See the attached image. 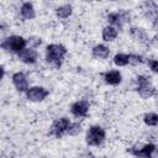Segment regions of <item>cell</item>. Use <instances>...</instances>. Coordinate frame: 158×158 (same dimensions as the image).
<instances>
[{
  "instance_id": "4fadbf2b",
  "label": "cell",
  "mask_w": 158,
  "mask_h": 158,
  "mask_svg": "<svg viewBox=\"0 0 158 158\" xmlns=\"http://www.w3.org/2000/svg\"><path fill=\"white\" fill-rule=\"evenodd\" d=\"M20 12H21L22 19H25V20H32V19H35V16H36L33 5H32L31 2H23V4L21 5Z\"/></svg>"
},
{
  "instance_id": "44dd1931",
  "label": "cell",
  "mask_w": 158,
  "mask_h": 158,
  "mask_svg": "<svg viewBox=\"0 0 158 158\" xmlns=\"http://www.w3.org/2000/svg\"><path fill=\"white\" fill-rule=\"evenodd\" d=\"M141 63H143L142 56H139V54H128V64L137 65V64H141Z\"/></svg>"
},
{
  "instance_id": "9a60e30c",
  "label": "cell",
  "mask_w": 158,
  "mask_h": 158,
  "mask_svg": "<svg viewBox=\"0 0 158 158\" xmlns=\"http://www.w3.org/2000/svg\"><path fill=\"white\" fill-rule=\"evenodd\" d=\"M109 54H110V49L105 44H98L93 48V57H95V58L105 59L109 57Z\"/></svg>"
},
{
  "instance_id": "9c48e42d",
  "label": "cell",
  "mask_w": 158,
  "mask_h": 158,
  "mask_svg": "<svg viewBox=\"0 0 158 158\" xmlns=\"http://www.w3.org/2000/svg\"><path fill=\"white\" fill-rule=\"evenodd\" d=\"M70 111L77 117H85L88 115V111H89V102L86 100L75 101L70 106Z\"/></svg>"
},
{
  "instance_id": "30bf717a",
  "label": "cell",
  "mask_w": 158,
  "mask_h": 158,
  "mask_svg": "<svg viewBox=\"0 0 158 158\" xmlns=\"http://www.w3.org/2000/svg\"><path fill=\"white\" fill-rule=\"evenodd\" d=\"M12 83L15 85V88L20 91V93H26L30 88H28V81L26 75L22 72H17L12 75Z\"/></svg>"
},
{
  "instance_id": "6da1fadb",
  "label": "cell",
  "mask_w": 158,
  "mask_h": 158,
  "mask_svg": "<svg viewBox=\"0 0 158 158\" xmlns=\"http://www.w3.org/2000/svg\"><path fill=\"white\" fill-rule=\"evenodd\" d=\"M67 54V48L58 43H51L46 47V60L54 68H59L62 65L63 58Z\"/></svg>"
},
{
  "instance_id": "d6986e66",
  "label": "cell",
  "mask_w": 158,
  "mask_h": 158,
  "mask_svg": "<svg viewBox=\"0 0 158 158\" xmlns=\"http://www.w3.org/2000/svg\"><path fill=\"white\" fill-rule=\"evenodd\" d=\"M114 63L118 67H125L128 64V54H123V53H117L114 57Z\"/></svg>"
},
{
  "instance_id": "cb8c5ba5",
  "label": "cell",
  "mask_w": 158,
  "mask_h": 158,
  "mask_svg": "<svg viewBox=\"0 0 158 158\" xmlns=\"http://www.w3.org/2000/svg\"><path fill=\"white\" fill-rule=\"evenodd\" d=\"M85 158H96V157H95L93 153H86V154H85Z\"/></svg>"
},
{
  "instance_id": "52a82bcc",
  "label": "cell",
  "mask_w": 158,
  "mask_h": 158,
  "mask_svg": "<svg viewBox=\"0 0 158 158\" xmlns=\"http://www.w3.org/2000/svg\"><path fill=\"white\" fill-rule=\"evenodd\" d=\"M48 94H49V91L42 86H32L26 91V98L30 101L38 102V101L44 100L48 96Z\"/></svg>"
},
{
  "instance_id": "3957f363",
  "label": "cell",
  "mask_w": 158,
  "mask_h": 158,
  "mask_svg": "<svg viewBox=\"0 0 158 158\" xmlns=\"http://www.w3.org/2000/svg\"><path fill=\"white\" fill-rule=\"evenodd\" d=\"M136 158H158V147L153 143L143 146H133L127 149Z\"/></svg>"
},
{
  "instance_id": "e0dca14e",
  "label": "cell",
  "mask_w": 158,
  "mask_h": 158,
  "mask_svg": "<svg viewBox=\"0 0 158 158\" xmlns=\"http://www.w3.org/2000/svg\"><path fill=\"white\" fill-rule=\"evenodd\" d=\"M117 37V28L112 27V26H106L102 30V40L106 42L114 41Z\"/></svg>"
},
{
  "instance_id": "5bb4252c",
  "label": "cell",
  "mask_w": 158,
  "mask_h": 158,
  "mask_svg": "<svg viewBox=\"0 0 158 158\" xmlns=\"http://www.w3.org/2000/svg\"><path fill=\"white\" fill-rule=\"evenodd\" d=\"M130 33H131V36H132L136 41H138V42H141V43H147V42H148V36H147V33H146V31H144L143 28L132 27V28L130 30Z\"/></svg>"
},
{
  "instance_id": "7a4b0ae2",
  "label": "cell",
  "mask_w": 158,
  "mask_h": 158,
  "mask_svg": "<svg viewBox=\"0 0 158 158\" xmlns=\"http://www.w3.org/2000/svg\"><path fill=\"white\" fill-rule=\"evenodd\" d=\"M26 44H27V41L23 37L14 35V36H10V37L5 38L1 42V48L5 49V51H7V52L19 54L23 49H26Z\"/></svg>"
},
{
  "instance_id": "ac0fdd59",
  "label": "cell",
  "mask_w": 158,
  "mask_h": 158,
  "mask_svg": "<svg viewBox=\"0 0 158 158\" xmlns=\"http://www.w3.org/2000/svg\"><path fill=\"white\" fill-rule=\"evenodd\" d=\"M143 121L148 126H157L158 125V114H154V112L146 114L143 116Z\"/></svg>"
},
{
  "instance_id": "603a6c76",
  "label": "cell",
  "mask_w": 158,
  "mask_h": 158,
  "mask_svg": "<svg viewBox=\"0 0 158 158\" xmlns=\"http://www.w3.org/2000/svg\"><path fill=\"white\" fill-rule=\"evenodd\" d=\"M149 68L152 72L158 73V59H152L149 60Z\"/></svg>"
},
{
  "instance_id": "277c9868",
  "label": "cell",
  "mask_w": 158,
  "mask_h": 158,
  "mask_svg": "<svg viewBox=\"0 0 158 158\" xmlns=\"http://www.w3.org/2000/svg\"><path fill=\"white\" fill-rule=\"evenodd\" d=\"M136 83H137V93L139 94V96L142 99H149L156 94V89L154 86L151 84V80L148 77L144 75H138L136 78Z\"/></svg>"
},
{
  "instance_id": "8992f818",
  "label": "cell",
  "mask_w": 158,
  "mask_h": 158,
  "mask_svg": "<svg viewBox=\"0 0 158 158\" xmlns=\"http://www.w3.org/2000/svg\"><path fill=\"white\" fill-rule=\"evenodd\" d=\"M70 121L68 117H60V118H57L56 121H53L51 128H49V135L51 136H54L57 138H60L64 133H67L69 126H70Z\"/></svg>"
},
{
  "instance_id": "2e32d148",
  "label": "cell",
  "mask_w": 158,
  "mask_h": 158,
  "mask_svg": "<svg viewBox=\"0 0 158 158\" xmlns=\"http://www.w3.org/2000/svg\"><path fill=\"white\" fill-rule=\"evenodd\" d=\"M72 12H73V7L69 4H64L56 9V15L59 19H68L72 15Z\"/></svg>"
},
{
  "instance_id": "d4e9b609",
  "label": "cell",
  "mask_w": 158,
  "mask_h": 158,
  "mask_svg": "<svg viewBox=\"0 0 158 158\" xmlns=\"http://www.w3.org/2000/svg\"><path fill=\"white\" fill-rule=\"evenodd\" d=\"M101 158H107V157H101Z\"/></svg>"
},
{
  "instance_id": "ba28073f",
  "label": "cell",
  "mask_w": 158,
  "mask_h": 158,
  "mask_svg": "<svg viewBox=\"0 0 158 158\" xmlns=\"http://www.w3.org/2000/svg\"><path fill=\"white\" fill-rule=\"evenodd\" d=\"M130 16L127 15V12L125 11H117V12H110L107 15V21L112 25V27H118V28H122V25L125 21H128Z\"/></svg>"
},
{
  "instance_id": "7c38bea8",
  "label": "cell",
  "mask_w": 158,
  "mask_h": 158,
  "mask_svg": "<svg viewBox=\"0 0 158 158\" xmlns=\"http://www.w3.org/2000/svg\"><path fill=\"white\" fill-rule=\"evenodd\" d=\"M102 77H104L105 83L109 85H118L122 80L121 73L118 70H109V72L104 73Z\"/></svg>"
},
{
  "instance_id": "5b68a950",
  "label": "cell",
  "mask_w": 158,
  "mask_h": 158,
  "mask_svg": "<svg viewBox=\"0 0 158 158\" xmlns=\"http://www.w3.org/2000/svg\"><path fill=\"white\" fill-rule=\"evenodd\" d=\"M105 137H106L105 130L101 126L94 125L88 130L85 141L89 146H100L105 141Z\"/></svg>"
},
{
  "instance_id": "7402d4cb",
  "label": "cell",
  "mask_w": 158,
  "mask_h": 158,
  "mask_svg": "<svg viewBox=\"0 0 158 158\" xmlns=\"http://www.w3.org/2000/svg\"><path fill=\"white\" fill-rule=\"evenodd\" d=\"M42 43V40L40 38V37H36V36H32V37H30L28 40H27V44H30V47L31 48H36V47H38L40 44Z\"/></svg>"
},
{
  "instance_id": "8fae6325",
  "label": "cell",
  "mask_w": 158,
  "mask_h": 158,
  "mask_svg": "<svg viewBox=\"0 0 158 158\" xmlns=\"http://www.w3.org/2000/svg\"><path fill=\"white\" fill-rule=\"evenodd\" d=\"M17 57L21 62H23L26 64H33V63H36V60L38 58V53L33 48H26L21 53H19Z\"/></svg>"
},
{
  "instance_id": "ffe728a7",
  "label": "cell",
  "mask_w": 158,
  "mask_h": 158,
  "mask_svg": "<svg viewBox=\"0 0 158 158\" xmlns=\"http://www.w3.org/2000/svg\"><path fill=\"white\" fill-rule=\"evenodd\" d=\"M80 131H81V125L79 122H72L70 126H69V128H68V131H67V133L70 135V136H75Z\"/></svg>"
}]
</instances>
